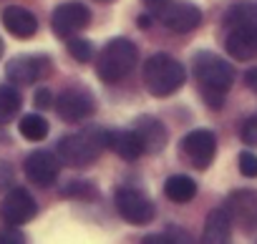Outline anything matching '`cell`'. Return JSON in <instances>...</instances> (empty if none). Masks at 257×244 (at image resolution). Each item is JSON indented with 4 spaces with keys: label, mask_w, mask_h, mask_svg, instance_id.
<instances>
[{
    "label": "cell",
    "mask_w": 257,
    "mask_h": 244,
    "mask_svg": "<svg viewBox=\"0 0 257 244\" xmlns=\"http://www.w3.org/2000/svg\"><path fill=\"white\" fill-rule=\"evenodd\" d=\"M192 71H194V78H197V86L202 91L204 103L209 108H222L224 93L234 83V68L224 58H219L217 53L199 51L192 58Z\"/></svg>",
    "instance_id": "cell-1"
},
{
    "label": "cell",
    "mask_w": 257,
    "mask_h": 244,
    "mask_svg": "<svg viewBox=\"0 0 257 244\" xmlns=\"http://www.w3.org/2000/svg\"><path fill=\"white\" fill-rule=\"evenodd\" d=\"M106 139H108V131L98 126H88L78 134H68L56 146L58 161L71 169H86L101 156V151L106 149Z\"/></svg>",
    "instance_id": "cell-2"
},
{
    "label": "cell",
    "mask_w": 257,
    "mask_h": 244,
    "mask_svg": "<svg viewBox=\"0 0 257 244\" xmlns=\"http://www.w3.org/2000/svg\"><path fill=\"white\" fill-rule=\"evenodd\" d=\"M142 76H144V86L152 96L157 98H167L172 93H177L184 81H187V71L184 66L172 58L169 53H154L147 58L144 68H142Z\"/></svg>",
    "instance_id": "cell-3"
},
{
    "label": "cell",
    "mask_w": 257,
    "mask_h": 244,
    "mask_svg": "<svg viewBox=\"0 0 257 244\" xmlns=\"http://www.w3.org/2000/svg\"><path fill=\"white\" fill-rule=\"evenodd\" d=\"M139 63V48L128 38H111L98 58H96V76L103 83H118L132 73Z\"/></svg>",
    "instance_id": "cell-4"
},
{
    "label": "cell",
    "mask_w": 257,
    "mask_h": 244,
    "mask_svg": "<svg viewBox=\"0 0 257 244\" xmlns=\"http://www.w3.org/2000/svg\"><path fill=\"white\" fill-rule=\"evenodd\" d=\"M113 201H116V209H118L121 219L128 221V224H134V226L149 224L154 219V214H157L152 199L144 191L134 189V186H118L116 194H113Z\"/></svg>",
    "instance_id": "cell-5"
},
{
    "label": "cell",
    "mask_w": 257,
    "mask_h": 244,
    "mask_svg": "<svg viewBox=\"0 0 257 244\" xmlns=\"http://www.w3.org/2000/svg\"><path fill=\"white\" fill-rule=\"evenodd\" d=\"M91 23V11L78 0H66L51 16V28L58 38H73Z\"/></svg>",
    "instance_id": "cell-6"
},
{
    "label": "cell",
    "mask_w": 257,
    "mask_h": 244,
    "mask_svg": "<svg viewBox=\"0 0 257 244\" xmlns=\"http://www.w3.org/2000/svg\"><path fill=\"white\" fill-rule=\"evenodd\" d=\"M53 106H56L61 121H66V124L86 121L96 111V101H93L91 91H86V88H66V91H61L58 98L53 101Z\"/></svg>",
    "instance_id": "cell-7"
},
{
    "label": "cell",
    "mask_w": 257,
    "mask_h": 244,
    "mask_svg": "<svg viewBox=\"0 0 257 244\" xmlns=\"http://www.w3.org/2000/svg\"><path fill=\"white\" fill-rule=\"evenodd\" d=\"M36 214H38V204L31 196V191L23 186L11 189L0 201V219L13 229H18L21 224H28Z\"/></svg>",
    "instance_id": "cell-8"
},
{
    "label": "cell",
    "mask_w": 257,
    "mask_h": 244,
    "mask_svg": "<svg viewBox=\"0 0 257 244\" xmlns=\"http://www.w3.org/2000/svg\"><path fill=\"white\" fill-rule=\"evenodd\" d=\"M234 226L242 231H254L257 229V191L254 189H237L227 196L222 206Z\"/></svg>",
    "instance_id": "cell-9"
},
{
    "label": "cell",
    "mask_w": 257,
    "mask_h": 244,
    "mask_svg": "<svg viewBox=\"0 0 257 244\" xmlns=\"http://www.w3.org/2000/svg\"><path fill=\"white\" fill-rule=\"evenodd\" d=\"M182 154L194 169H207L217 154V136L209 129H194L182 139Z\"/></svg>",
    "instance_id": "cell-10"
},
{
    "label": "cell",
    "mask_w": 257,
    "mask_h": 244,
    "mask_svg": "<svg viewBox=\"0 0 257 244\" xmlns=\"http://www.w3.org/2000/svg\"><path fill=\"white\" fill-rule=\"evenodd\" d=\"M159 21L172 33H192L202 23V11L189 0H172L164 8H159Z\"/></svg>",
    "instance_id": "cell-11"
},
{
    "label": "cell",
    "mask_w": 257,
    "mask_h": 244,
    "mask_svg": "<svg viewBox=\"0 0 257 244\" xmlns=\"http://www.w3.org/2000/svg\"><path fill=\"white\" fill-rule=\"evenodd\" d=\"M48 73H51V61L46 56H18L6 66V76L11 78V83L18 86H31L38 78H46Z\"/></svg>",
    "instance_id": "cell-12"
},
{
    "label": "cell",
    "mask_w": 257,
    "mask_h": 244,
    "mask_svg": "<svg viewBox=\"0 0 257 244\" xmlns=\"http://www.w3.org/2000/svg\"><path fill=\"white\" fill-rule=\"evenodd\" d=\"M132 131L139 136L144 154H159V151H164V146L169 141L167 126L162 124L159 118H154V116H139L134 121V129Z\"/></svg>",
    "instance_id": "cell-13"
},
{
    "label": "cell",
    "mask_w": 257,
    "mask_h": 244,
    "mask_svg": "<svg viewBox=\"0 0 257 244\" xmlns=\"http://www.w3.org/2000/svg\"><path fill=\"white\" fill-rule=\"evenodd\" d=\"M224 51L234 61H254L257 58V26L229 28L224 38Z\"/></svg>",
    "instance_id": "cell-14"
},
{
    "label": "cell",
    "mask_w": 257,
    "mask_h": 244,
    "mask_svg": "<svg viewBox=\"0 0 257 244\" xmlns=\"http://www.w3.org/2000/svg\"><path fill=\"white\" fill-rule=\"evenodd\" d=\"M26 176L38 186H51L58 179V159L51 151H33L26 156L23 164Z\"/></svg>",
    "instance_id": "cell-15"
},
{
    "label": "cell",
    "mask_w": 257,
    "mask_h": 244,
    "mask_svg": "<svg viewBox=\"0 0 257 244\" xmlns=\"http://www.w3.org/2000/svg\"><path fill=\"white\" fill-rule=\"evenodd\" d=\"M0 18H3L6 31H8L11 36L21 38V41L33 38L36 31H38L36 16H33L28 8H21V6H8V8H3V16H0Z\"/></svg>",
    "instance_id": "cell-16"
},
{
    "label": "cell",
    "mask_w": 257,
    "mask_h": 244,
    "mask_svg": "<svg viewBox=\"0 0 257 244\" xmlns=\"http://www.w3.org/2000/svg\"><path fill=\"white\" fill-rule=\"evenodd\" d=\"M229 231H232V221H229L227 211L222 206L219 209H212L207 214V221H204V231H202L199 244H232Z\"/></svg>",
    "instance_id": "cell-17"
},
{
    "label": "cell",
    "mask_w": 257,
    "mask_h": 244,
    "mask_svg": "<svg viewBox=\"0 0 257 244\" xmlns=\"http://www.w3.org/2000/svg\"><path fill=\"white\" fill-rule=\"evenodd\" d=\"M106 146H108V149H111L116 156H121L123 161H134V159H139V156L144 154V149H142V141H139V136H137L132 129L108 131Z\"/></svg>",
    "instance_id": "cell-18"
},
{
    "label": "cell",
    "mask_w": 257,
    "mask_h": 244,
    "mask_svg": "<svg viewBox=\"0 0 257 244\" xmlns=\"http://www.w3.org/2000/svg\"><path fill=\"white\" fill-rule=\"evenodd\" d=\"M164 194L174 204H187L197 196V181L184 176V174H174L164 181Z\"/></svg>",
    "instance_id": "cell-19"
},
{
    "label": "cell",
    "mask_w": 257,
    "mask_h": 244,
    "mask_svg": "<svg viewBox=\"0 0 257 244\" xmlns=\"http://www.w3.org/2000/svg\"><path fill=\"white\" fill-rule=\"evenodd\" d=\"M21 106H23V98H21L18 88H13L8 83L0 86V124H11L18 116Z\"/></svg>",
    "instance_id": "cell-20"
},
{
    "label": "cell",
    "mask_w": 257,
    "mask_h": 244,
    "mask_svg": "<svg viewBox=\"0 0 257 244\" xmlns=\"http://www.w3.org/2000/svg\"><path fill=\"white\" fill-rule=\"evenodd\" d=\"M224 26L227 28H239V26H257V6L252 3H237L224 13Z\"/></svg>",
    "instance_id": "cell-21"
},
{
    "label": "cell",
    "mask_w": 257,
    "mask_h": 244,
    "mask_svg": "<svg viewBox=\"0 0 257 244\" xmlns=\"http://www.w3.org/2000/svg\"><path fill=\"white\" fill-rule=\"evenodd\" d=\"M48 131H51L48 121L43 116H38V113H28V116L21 118V134L28 141H43L48 136Z\"/></svg>",
    "instance_id": "cell-22"
},
{
    "label": "cell",
    "mask_w": 257,
    "mask_h": 244,
    "mask_svg": "<svg viewBox=\"0 0 257 244\" xmlns=\"http://www.w3.org/2000/svg\"><path fill=\"white\" fill-rule=\"evenodd\" d=\"M63 196H68V199H81V201H91V199L98 196V191H96V186H93L91 181H71V184L63 189Z\"/></svg>",
    "instance_id": "cell-23"
},
{
    "label": "cell",
    "mask_w": 257,
    "mask_h": 244,
    "mask_svg": "<svg viewBox=\"0 0 257 244\" xmlns=\"http://www.w3.org/2000/svg\"><path fill=\"white\" fill-rule=\"evenodd\" d=\"M68 53L78 63H88L93 58V46L86 38H68Z\"/></svg>",
    "instance_id": "cell-24"
},
{
    "label": "cell",
    "mask_w": 257,
    "mask_h": 244,
    "mask_svg": "<svg viewBox=\"0 0 257 244\" xmlns=\"http://www.w3.org/2000/svg\"><path fill=\"white\" fill-rule=\"evenodd\" d=\"M239 139H242L247 146H257V113L249 116L244 124H242V129H239Z\"/></svg>",
    "instance_id": "cell-25"
},
{
    "label": "cell",
    "mask_w": 257,
    "mask_h": 244,
    "mask_svg": "<svg viewBox=\"0 0 257 244\" xmlns=\"http://www.w3.org/2000/svg\"><path fill=\"white\" fill-rule=\"evenodd\" d=\"M237 164H239V171H242V176H257V156L252 154V151H242L239 154V159H237Z\"/></svg>",
    "instance_id": "cell-26"
},
{
    "label": "cell",
    "mask_w": 257,
    "mask_h": 244,
    "mask_svg": "<svg viewBox=\"0 0 257 244\" xmlns=\"http://www.w3.org/2000/svg\"><path fill=\"white\" fill-rule=\"evenodd\" d=\"M33 103H36V108H51L53 106V93L48 91V88H38L36 91V96H33Z\"/></svg>",
    "instance_id": "cell-27"
},
{
    "label": "cell",
    "mask_w": 257,
    "mask_h": 244,
    "mask_svg": "<svg viewBox=\"0 0 257 244\" xmlns=\"http://www.w3.org/2000/svg\"><path fill=\"white\" fill-rule=\"evenodd\" d=\"M13 176H16L13 166H11L8 161H0V191L8 189V186L13 184Z\"/></svg>",
    "instance_id": "cell-28"
},
{
    "label": "cell",
    "mask_w": 257,
    "mask_h": 244,
    "mask_svg": "<svg viewBox=\"0 0 257 244\" xmlns=\"http://www.w3.org/2000/svg\"><path fill=\"white\" fill-rule=\"evenodd\" d=\"M0 244H26V236L18 229H6L0 231Z\"/></svg>",
    "instance_id": "cell-29"
},
{
    "label": "cell",
    "mask_w": 257,
    "mask_h": 244,
    "mask_svg": "<svg viewBox=\"0 0 257 244\" xmlns=\"http://www.w3.org/2000/svg\"><path fill=\"white\" fill-rule=\"evenodd\" d=\"M142 244H174V241L167 234H149V236H144Z\"/></svg>",
    "instance_id": "cell-30"
},
{
    "label": "cell",
    "mask_w": 257,
    "mask_h": 244,
    "mask_svg": "<svg viewBox=\"0 0 257 244\" xmlns=\"http://www.w3.org/2000/svg\"><path fill=\"white\" fill-rule=\"evenodd\" d=\"M244 83H247V88H252V91L257 93V66L244 73Z\"/></svg>",
    "instance_id": "cell-31"
},
{
    "label": "cell",
    "mask_w": 257,
    "mask_h": 244,
    "mask_svg": "<svg viewBox=\"0 0 257 244\" xmlns=\"http://www.w3.org/2000/svg\"><path fill=\"white\" fill-rule=\"evenodd\" d=\"M144 3H147L149 8H157V11H159V8H164L167 3H172V0H144Z\"/></svg>",
    "instance_id": "cell-32"
},
{
    "label": "cell",
    "mask_w": 257,
    "mask_h": 244,
    "mask_svg": "<svg viewBox=\"0 0 257 244\" xmlns=\"http://www.w3.org/2000/svg\"><path fill=\"white\" fill-rule=\"evenodd\" d=\"M3 48H6V46H3V41H0V56H3Z\"/></svg>",
    "instance_id": "cell-33"
}]
</instances>
